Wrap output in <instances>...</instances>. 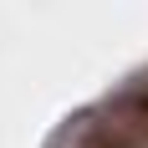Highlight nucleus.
I'll use <instances>...</instances> for the list:
<instances>
[{
	"mask_svg": "<svg viewBox=\"0 0 148 148\" xmlns=\"http://www.w3.org/2000/svg\"><path fill=\"white\" fill-rule=\"evenodd\" d=\"M77 148H138V143L128 133H118V128H92V133H82Z\"/></svg>",
	"mask_w": 148,
	"mask_h": 148,
	"instance_id": "obj_1",
	"label": "nucleus"
}]
</instances>
